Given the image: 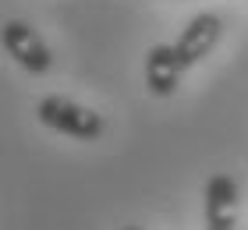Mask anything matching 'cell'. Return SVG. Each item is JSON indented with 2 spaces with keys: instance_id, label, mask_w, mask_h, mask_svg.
Masks as SVG:
<instances>
[{
  "instance_id": "cell-3",
  "label": "cell",
  "mask_w": 248,
  "mask_h": 230,
  "mask_svg": "<svg viewBox=\"0 0 248 230\" xmlns=\"http://www.w3.org/2000/svg\"><path fill=\"white\" fill-rule=\"evenodd\" d=\"M220 36H223L220 15H209V11L195 15L181 29V36L174 39V53H177V61H181V67H195L202 57H209V50L220 43Z\"/></svg>"
},
{
  "instance_id": "cell-4",
  "label": "cell",
  "mask_w": 248,
  "mask_h": 230,
  "mask_svg": "<svg viewBox=\"0 0 248 230\" xmlns=\"http://www.w3.org/2000/svg\"><path fill=\"white\" fill-rule=\"evenodd\" d=\"M238 227V184L231 174H213L206 181V230Z\"/></svg>"
},
{
  "instance_id": "cell-5",
  "label": "cell",
  "mask_w": 248,
  "mask_h": 230,
  "mask_svg": "<svg viewBox=\"0 0 248 230\" xmlns=\"http://www.w3.org/2000/svg\"><path fill=\"white\" fill-rule=\"evenodd\" d=\"M181 61L174 53V43H153L149 53H145V89L153 96H174L177 92V78H181Z\"/></svg>"
},
{
  "instance_id": "cell-6",
  "label": "cell",
  "mask_w": 248,
  "mask_h": 230,
  "mask_svg": "<svg viewBox=\"0 0 248 230\" xmlns=\"http://www.w3.org/2000/svg\"><path fill=\"white\" fill-rule=\"evenodd\" d=\"M121 230H142V227H121Z\"/></svg>"
},
{
  "instance_id": "cell-2",
  "label": "cell",
  "mask_w": 248,
  "mask_h": 230,
  "mask_svg": "<svg viewBox=\"0 0 248 230\" xmlns=\"http://www.w3.org/2000/svg\"><path fill=\"white\" fill-rule=\"evenodd\" d=\"M0 43H4V50H7L11 61H15L21 71H29V75H46L53 67L50 46L43 43V36L29 25V21H21V18L4 21V29H0Z\"/></svg>"
},
{
  "instance_id": "cell-1",
  "label": "cell",
  "mask_w": 248,
  "mask_h": 230,
  "mask_svg": "<svg viewBox=\"0 0 248 230\" xmlns=\"http://www.w3.org/2000/svg\"><path fill=\"white\" fill-rule=\"evenodd\" d=\"M36 117L50 131H61L67 138H78V142H96L107 131V121L96 110H89L67 96H43L36 103Z\"/></svg>"
}]
</instances>
